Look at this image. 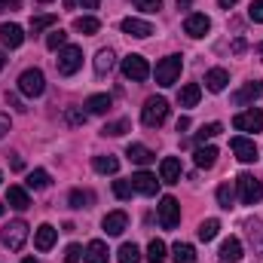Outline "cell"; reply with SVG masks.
<instances>
[{
	"mask_svg": "<svg viewBox=\"0 0 263 263\" xmlns=\"http://www.w3.org/2000/svg\"><path fill=\"white\" fill-rule=\"evenodd\" d=\"M132 190L135 193H141V196H156V190H159V181H156V175H150V172H138V175H132Z\"/></svg>",
	"mask_w": 263,
	"mask_h": 263,
	"instance_id": "12",
	"label": "cell"
},
{
	"mask_svg": "<svg viewBox=\"0 0 263 263\" xmlns=\"http://www.w3.org/2000/svg\"><path fill=\"white\" fill-rule=\"evenodd\" d=\"M233 126H236L239 132H254V135H257V132L263 129V114L257 110V107L242 110V114H236V117H233Z\"/></svg>",
	"mask_w": 263,
	"mask_h": 263,
	"instance_id": "11",
	"label": "cell"
},
{
	"mask_svg": "<svg viewBox=\"0 0 263 263\" xmlns=\"http://www.w3.org/2000/svg\"><path fill=\"white\" fill-rule=\"evenodd\" d=\"M55 67H59L62 77H73V73L83 67V49H80V46H65V49H59Z\"/></svg>",
	"mask_w": 263,
	"mask_h": 263,
	"instance_id": "4",
	"label": "cell"
},
{
	"mask_svg": "<svg viewBox=\"0 0 263 263\" xmlns=\"http://www.w3.org/2000/svg\"><path fill=\"white\" fill-rule=\"evenodd\" d=\"M233 202H236V190L230 184H220L217 187V205L220 208H233Z\"/></svg>",
	"mask_w": 263,
	"mask_h": 263,
	"instance_id": "36",
	"label": "cell"
},
{
	"mask_svg": "<svg viewBox=\"0 0 263 263\" xmlns=\"http://www.w3.org/2000/svg\"><path fill=\"white\" fill-rule=\"evenodd\" d=\"M181 67H184V59L181 55H168L156 65V83L159 86H175L178 77H181Z\"/></svg>",
	"mask_w": 263,
	"mask_h": 263,
	"instance_id": "5",
	"label": "cell"
},
{
	"mask_svg": "<svg viewBox=\"0 0 263 263\" xmlns=\"http://www.w3.org/2000/svg\"><path fill=\"white\" fill-rule=\"evenodd\" d=\"M126 156H129L132 162H138V165H150V162L156 159V156H153V150H147L144 144H129Z\"/></svg>",
	"mask_w": 263,
	"mask_h": 263,
	"instance_id": "22",
	"label": "cell"
},
{
	"mask_svg": "<svg viewBox=\"0 0 263 263\" xmlns=\"http://www.w3.org/2000/svg\"><path fill=\"white\" fill-rule=\"evenodd\" d=\"M123 34H129V37H138V40H144V37H150L153 34V25L150 22H144V18H123Z\"/></svg>",
	"mask_w": 263,
	"mask_h": 263,
	"instance_id": "14",
	"label": "cell"
},
{
	"mask_svg": "<svg viewBox=\"0 0 263 263\" xmlns=\"http://www.w3.org/2000/svg\"><path fill=\"white\" fill-rule=\"evenodd\" d=\"M52 25H55V15H34L31 18V34H40V31H46Z\"/></svg>",
	"mask_w": 263,
	"mask_h": 263,
	"instance_id": "38",
	"label": "cell"
},
{
	"mask_svg": "<svg viewBox=\"0 0 263 263\" xmlns=\"http://www.w3.org/2000/svg\"><path fill=\"white\" fill-rule=\"evenodd\" d=\"M199 98H202V89H199V83H187V86L178 92V101H181V107H193V104H199Z\"/></svg>",
	"mask_w": 263,
	"mask_h": 263,
	"instance_id": "24",
	"label": "cell"
},
{
	"mask_svg": "<svg viewBox=\"0 0 263 263\" xmlns=\"http://www.w3.org/2000/svg\"><path fill=\"white\" fill-rule=\"evenodd\" d=\"M92 168H95L98 175H117V172H120V159H117V156H95V159H92Z\"/></svg>",
	"mask_w": 263,
	"mask_h": 263,
	"instance_id": "23",
	"label": "cell"
},
{
	"mask_svg": "<svg viewBox=\"0 0 263 263\" xmlns=\"http://www.w3.org/2000/svg\"><path fill=\"white\" fill-rule=\"evenodd\" d=\"M123 132H129V120H117V123H107L101 135H110V138H120Z\"/></svg>",
	"mask_w": 263,
	"mask_h": 263,
	"instance_id": "40",
	"label": "cell"
},
{
	"mask_svg": "<svg viewBox=\"0 0 263 263\" xmlns=\"http://www.w3.org/2000/svg\"><path fill=\"white\" fill-rule=\"evenodd\" d=\"M43 89H46V77H43L40 67H28V70L18 77V92H22L25 98H40Z\"/></svg>",
	"mask_w": 263,
	"mask_h": 263,
	"instance_id": "2",
	"label": "cell"
},
{
	"mask_svg": "<svg viewBox=\"0 0 263 263\" xmlns=\"http://www.w3.org/2000/svg\"><path fill=\"white\" fill-rule=\"evenodd\" d=\"M0 181H3V175H0Z\"/></svg>",
	"mask_w": 263,
	"mask_h": 263,
	"instance_id": "60",
	"label": "cell"
},
{
	"mask_svg": "<svg viewBox=\"0 0 263 263\" xmlns=\"http://www.w3.org/2000/svg\"><path fill=\"white\" fill-rule=\"evenodd\" d=\"M28 242V223L25 220H12L6 230H3V245L9 251H22V245Z\"/></svg>",
	"mask_w": 263,
	"mask_h": 263,
	"instance_id": "8",
	"label": "cell"
},
{
	"mask_svg": "<svg viewBox=\"0 0 263 263\" xmlns=\"http://www.w3.org/2000/svg\"><path fill=\"white\" fill-rule=\"evenodd\" d=\"M6 67V55H3V49H0V70Z\"/></svg>",
	"mask_w": 263,
	"mask_h": 263,
	"instance_id": "54",
	"label": "cell"
},
{
	"mask_svg": "<svg viewBox=\"0 0 263 263\" xmlns=\"http://www.w3.org/2000/svg\"><path fill=\"white\" fill-rule=\"evenodd\" d=\"M159 181L162 184H178L181 181V159L178 156H165L159 162Z\"/></svg>",
	"mask_w": 263,
	"mask_h": 263,
	"instance_id": "13",
	"label": "cell"
},
{
	"mask_svg": "<svg viewBox=\"0 0 263 263\" xmlns=\"http://www.w3.org/2000/svg\"><path fill=\"white\" fill-rule=\"evenodd\" d=\"M227 83H230V73H227L223 67H214V70L205 73V89H208V92H223Z\"/></svg>",
	"mask_w": 263,
	"mask_h": 263,
	"instance_id": "20",
	"label": "cell"
},
{
	"mask_svg": "<svg viewBox=\"0 0 263 263\" xmlns=\"http://www.w3.org/2000/svg\"><path fill=\"white\" fill-rule=\"evenodd\" d=\"M193 156H196L199 168H211V165L217 162V147H211V144H208V147H196V153H193Z\"/></svg>",
	"mask_w": 263,
	"mask_h": 263,
	"instance_id": "27",
	"label": "cell"
},
{
	"mask_svg": "<svg viewBox=\"0 0 263 263\" xmlns=\"http://www.w3.org/2000/svg\"><path fill=\"white\" fill-rule=\"evenodd\" d=\"M123 77L132 80V83H144V80L150 77V65H147V59L138 55V52L126 55V59H123Z\"/></svg>",
	"mask_w": 263,
	"mask_h": 263,
	"instance_id": "7",
	"label": "cell"
},
{
	"mask_svg": "<svg viewBox=\"0 0 263 263\" xmlns=\"http://www.w3.org/2000/svg\"><path fill=\"white\" fill-rule=\"evenodd\" d=\"M6 104H9V107H15V110H28V107H22V101H18L15 95H9V92H6Z\"/></svg>",
	"mask_w": 263,
	"mask_h": 263,
	"instance_id": "47",
	"label": "cell"
},
{
	"mask_svg": "<svg viewBox=\"0 0 263 263\" xmlns=\"http://www.w3.org/2000/svg\"><path fill=\"white\" fill-rule=\"evenodd\" d=\"M220 260L223 263H239L242 260V242H239L236 236L223 239V245H220Z\"/></svg>",
	"mask_w": 263,
	"mask_h": 263,
	"instance_id": "18",
	"label": "cell"
},
{
	"mask_svg": "<svg viewBox=\"0 0 263 263\" xmlns=\"http://www.w3.org/2000/svg\"><path fill=\"white\" fill-rule=\"evenodd\" d=\"M254 52H257V55L263 59V43H257V46H254Z\"/></svg>",
	"mask_w": 263,
	"mask_h": 263,
	"instance_id": "55",
	"label": "cell"
},
{
	"mask_svg": "<svg viewBox=\"0 0 263 263\" xmlns=\"http://www.w3.org/2000/svg\"><path fill=\"white\" fill-rule=\"evenodd\" d=\"M132 3L144 12H159V6H162V0H132Z\"/></svg>",
	"mask_w": 263,
	"mask_h": 263,
	"instance_id": "43",
	"label": "cell"
},
{
	"mask_svg": "<svg viewBox=\"0 0 263 263\" xmlns=\"http://www.w3.org/2000/svg\"><path fill=\"white\" fill-rule=\"evenodd\" d=\"M77 3H80L83 9H98V3H101V0H77Z\"/></svg>",
	"mask_w": 263,
	"mask_h": 263,
	"instance_id": "50",
	"label": "cell"
},
{
	"mask_svg": "<svg viewBox=\"0 0 263 263\" xmlns=\"http://www.w3.org/2000/svg\"><path fill=\"white\" fill-rule=\"evenodd\" d=\"M6 202H9L12 208H18V211H25V208L31 205V199H28V190H25V187H9V190H6Z\"/></svg>",
	"mask_w": 263,
	"mask_h": 263,
	"instance_id": "25",
	"label": "cell"
},
{
	"mask_svg": "<svg viewBox=\"0 0 263 263\" xmlns=\"http://www.w3.org/2000/svg\"><path fill=\"white\" fill-rule=\"evenodd\" d=\"M117 260H120V263H141V248H138L135 242H126V245L120 248Z\"/></svg>",
	"mask_w": 263,
	"mask_h": 263,
	"instance_id": "33",
	"label": "cell"
},
{
	"mask_svg": "<svg viewBox=\"0 0 263 263\" xmlns=\"http://www.w3.org/2000/svg\"><path fill=\"white\" fill-rule=\"evenodd\" d=\"M22 6V0H0V12H6V9H18Z\"/></svg>",
	"mask_w": 263,
	"mask_h": 263,
	"instance_id": "46",
	"label": "cell"
},
{
	"mask_svg": "<svg viewBox=\"0 0 263 263\" xmlns=\"http://www.w3.org/2000/svg\"><path fill=\"white\" fill-rule=\"evenodd\" d=\"M22 263H40V260H37V257H25Z\"/></svg>",
	"mask_w": 263,
	"mask_h": 263,
	"instance_id": "57",
	"label": "cell"
},
{
	"mask_svg": "<svg viewBox=\"0 0 263 263\" xmlns=\"http://www.w3.org/2000/svg\"><path fill=\"white\" fill-rule=\"evenodd\" d=\"M245 49H248V43H245L242 37H239V40H233V52H236V55H239V52H245Z\"/></svg>",
	"mask_w": 263,
	"mask_h": 263,
	"instance_id": "48",
	"label": "cell"
},
{
	"mask_svg": "<svg viewBox=\"0 0 263 263\" xmlns=\"http://www.w3.org/2000/svg\"><path fill=\"white\" fill-rule=\"evenodd\" d=\"M65 46H67V34L62 31V28H59V31H52V34L46 37V49H52V52H55V49H65Z\"/></svg>",
	"mask_w": 263,
	"mask_h": 263,
	"instance_id": "37",
	"label": "cell"
},
{
	"mask_svg": "<svg viewBox=\"0 0 263 263\" xmlns=\"http://www.w3.org/2000/svg\"><path fill=\"white\" fill-rule=\"evenodd\" d=\"M92 193L89 190H70V196H67V202H70V208H89L92 205Z\"/></svg>",
	"mask_w": 263,
	"mask_h": 263,
	"instance_id": "35",
	"label": "cell"
},
{
	"mask_svg": "<svg viewBox=\"0 0 263 263\" xmlns=\"http://www.w3.org/2000/svg\"><path fill=\"white\" fill-rule=\"evenodd\" d=\"M110 67H114V52H110V49H101V52L95 55V73L104 77Z\"/></svg>",
	"mask_w": 263,
	"mask_h": 263,
	"instance_id": "34",
	"label": "cell"
},
{
	"mask_svg": "<svg viewBox=\"0 0 263 263\" xmlns=\"http://www.w3.org/2000/svg\"><path fill=\"white\" fill-rule=\"evenodd\" d=\"M65 6H67V9H73V6H77V0H65Z\"/></svg>",
	"mask_w": 263,
	"mask_h": 263,
	"instance_id": "56",
	"label": "cell"
},
{
	"mask_svg": "<svg viewBox=\"0 0 263 263\" xmlns=\"http://www.w3.org/2000/svg\"><path fill=\"white\" fill-rule=\"evenodd\" d=\"M73 31H80V34H98L101 22L92 18V15H80V18H73Z\"/></svg>",
	"mask_w": 263,
	"mask_h": 263,
	"instance_id": "28",
	"label": "cell"
},
{
	"mask_svg": "<svg viewBox=\"0 0 263 263\" xmlns=\"http://www.w3.org/2000/svg\"><path fill=\"white\" fill-rule=\"evenodd\" d=\"M230 147H233V153H236V159H239V162H257V159H260L257 144H254L251 138H245V135L233 138V141H230Z\"/></svg>",
	"mask_w": 263,
	"mask_h": 263,
	"instance_id": "9",
	"label": "cell"
},
{
	"mask_svg": "<svg viewBox=\"0 0 263 263\" xmlns=\"http://www.w3.org/2000/svg\"><path fill=\"white\" fill-rule=\"evenodd\" d=\"M6 132H9V117H6V114H0V138H3Z\"/></svg>",
	"mask_w": 263,
	"mask_h": 263,
	"instance_id": "49",
	"label": "cell"
},
{
	"mask_svg": "<svg viewBox=\"0 0 263 263\" xmlns=\"http://www.w3.org/2000/svg\"><path fill=\"white\" fill-rule=\"evenodd\" d=\"M208 31H211V18H208L205 12H190V15L184 18V34H187V37L199 40V37H205Z\"/></svg>",
	"mask_w": 263,
	"mask_h": 263,
	"instance_id": "10",
	"label": "cell"
},
{
	"mask_svg": "<svg viewBox=\"0 0 263 263\" xmlns=\"http://www.w3.org/2000/svg\"><path fill=\"white\" fill-rule=\"evenodd\" d=\"M248 18H251V22H257V25H263V0H254V3H251Z\"/></svg>",
	"mask_w": 263,
	"mask_h": 263,
	"instance_id": "44",
	"label": "cell"
},
{
	"mask_svg": "<svg viewBox=\"0 0 263 263\" xmlns=\"http://www.w3.org/2000/svg\"><path fill=\"white\" fill-rule=\"evenodd\" d=\"M217 3H220L223 9H233V6H236V0H217Z\"/></svg>",
	"mask_w": 263,
	"mask_h": 263,
	"instance_id": "52",
	"label": "cell"
},
{
	"mask_svg": "<svg viewBox=\"0 0 263 263\" xmlns=\"http://www.w3.org/2000/svg\"><path fill=\"white\" fill-rule=\"evenodd\" d=\"M83 254H86V251H83L80 245H67V248H65V263H80Z\"/></svg>",
	"mask_w": 263,
	"mask_h": 263,
	"instance_id": "42",
	"label": "cell"
},
{
	"mask_svg": "<svg viewBox=\"0 0 263 263\" xmlns=\"http://www.w3.org/2000/svg\"><path fill=\"white\" fill-rule=\"evenodd\" d=\"M110 104H114V101H110V95H92V98L86 101L89 114H98V117H101V114H107V110H110Z\"/></svg>",
	"mask_w": 263,
	"mask_h": 263,
	"instance_id": "31",
	"label": "cell"
},
{
	"mask_svg": "<svg viewBox=\"0 0 263 263\" xmlns=\"http://www.w3.org/2000/svg\"><path fill=\"white\" fill-rule=\"evenodd\" d=\"M236 187H239V199H242L245 205H257L263 199V181L254 178V175H248V172H242V175L236 178Z\"/></svg>",
	"mask_w": 263,
	"mask_h": 263,
	"instance_id": "3",
	"label": "cell"
},
{
	"mask_svg": "<svg viewBox=\"0 0 263 263\" xmlns=\"http://www.w3.org/2000/svg\"><path fill=\"white\" fill-rule=\"evenodd\" d=\"M190 129V117H181V120H178V132H187Z\"/></svg>",
	"mask_w": 263,
	"mask_h": 263,
	"instance_id": "51",
	"label": "cell"
},
{
	"mask_svg": "<svg viewBox=\"0 0 263 263\" xmlns=\"http://www.w3.org/2000/svg\"><path fill=\"white\" fill-rule=\"evenodd\" d=\"M0 40H3V46L18 49V46L25 43V31H22L18 25H3V28H0Z\"/></svg>",
	"mask_w": 263,
	"mask_h": 263,
	"instance_id": "19",
	"label": "cell"
},
{
	"mask_svg": "<svg viewBox=\"0 0 263 263\" xmlns=\"http://www.w3.org/2000/svg\"><path fill=\"white\" fill-rule=\"evenodd\" d=\"M220 132H223L220 123H208V126H202V129L196 132V141H199V144H205L208 138H214V135H220Z\"/></svg>",
	"mask_w": 263,
	"mask_h": 263,
	"instance_id": "39",
	"label": "cell"
},
{
	"mask_svg": "<svg viewBox=\"0 0 263 263\" xmlns=\"http://www.w3.org/2000/svg\"><path fill=\"white\" fill-rule=\"evenodd\" d=\"M67 123H70V126H83V123H86V114L77 110V107H70V110H67Z\"/></svg>",
	"mask_w": 263,
	"mask_h": 263,
	"instance_id": "45",
	"label": "cell"
},
{
	"mask_svg": "<svg viewBox=\"0 0 263 263\" xmlns=\"http://www.w3.org/2000/svg\"><path fill=\"white\" fill-rule=\"evenodd\" d=\"M168 120V101L165 98H147L144 101V107H141V123L147 126V129H156V126H162Z\"/></svg>",
	"mask_w": 263,
	"mask_h": 263,
	"instance_id": "1",
	"label": "cell"
},
{
	"mask_svg": "<svg viewBox=\"0 0 263 263\" xmlns=\"http://www.w3.org/2000/svg\"><path fill=\"white\" fill-rule=\"evenodd\" d=\"M172 260L175 263H196V248L187 245V242H178V245L172 248Z\"/></svg>",
	"mask_w": 263,
	"mask_h": 263,
	"instance_id": "26",
	"label": "cell"
},
{
	"mask_svg": "<svg viewBox=\"0 0 263 263\" xmlns=\"http://www.w3.org/2000/svg\"><path fill=\"white\" fill-rule=\"evenodd\" d=\"M101 227H104L107 236H120V233L129 227V214H126V211H110V214L101 220Z\"/></svg>",
	"mask_w": 263,
	"mask_h": 263,
	"instance_id": "15",
	"label": "cell"
},
{
	"mask_svg": "<svg viewBox=\"0 0 263 263\" xmlns=\"http://www.w3.org/2000/svg\"><path fill=\"white\" fill-rule=\"evenodd\" d=\"M107 254H110L107 245H104L101 239H92V242L86 245V254H83V257H86V263H107Z\"/></svg>",
	"mask_w": 263,
	"mask_h": 263,
	"instance_id": "21",
	"label": "cell"
},
{
	"mask_svg": "<svg viewBox=\"0 0 263 263\" xmlns=\"http://www.w3.org/2000/svg\"><path fill=\"white\" fill-rule=\"evenodd\" d=\"M165 251H168L165 242H162V239H153V242L147 245V260L150 263H165Z\"/></svg>",
	"mask_w": 263,
	"mask_h": 263,
	"instance_id": "32",
	"label": "cell"
},
{
	"mask_svg": "<svg viewBox=\"0 0 263 263\" xmlns=\"http://www.w3.org/2000/svg\"><path fill=\"white\" fill-rule=\"evenodd\" d=\"M37 3H49V0H37Z\"/></svg>",
	"mask_w": 263,
	"mask_h": 263,
	"instance_id": "59",
	"label": "cell"
},
{
	"mask_svg": "<svg viewBox=\"0 0 263 263\" xmlns=\"http://www.w3.org/2000/svg\"><path fill=\"white\" fill-rule=\"evenodd\" d=\"M217 233H220V220H217V217H208V220L199 223V239H202V242L217 239Z\"/></svg>",
	"mask_w": 263,
	"mask_h": 263,
	"instance_id": "30",
	"label": "cell"
},
{
	"mask_svg": "<svg viewBox=\"0 0 263 263\" xmlns=\"http://www.w3.org/2000/svg\"><path fill=\"white\" fill-rule=\"evenodd\" d=\"M132 193L135 190H132L129 181H114V196L117 199H132Z\"/></svg>",
	"mask_w": 263,
	"mask_h": 263,
	"instance_id": "41",
	"label": "cell"
},
{
	"mask_svg": "<svg viewBox=\"0 0 263 263\" xmlns=\"http://www.w3.org/2000/svg\"><path fill=\"white\" fill-rule=\"evenodd\" d=\"M156 214H159V223L162 230H175L181 223V205L175 196H162V202L156 205Z\"/></svg>",
	"mask_w": 263,
	"mask_h": 263,
	"instance_id": "6",
	"label": "cell"
},
{
	"mask_svg": "<svg viewBox=\"0 0 263 263\" xmlns=\"http://www.w3.org/2000/svg\"><path fill=\"white\" fill-rule=\"evenodd\" d=\"M190 3L193 0H178V9H190Z\"/></svg>",
	"mask_w": 263,
	"mask_h": 263,
	"instance_id": "53",
	"label": "cell"
},
{
	"mask_svg": "<svg viewBox=\"0 0 263 263\" xmlns=\"http://www.w3.org/2000/svg\"><path fill=\"white\" fill-rule=\"evenodd\" d=\"M55 236H59V230H55L52 223H40L37 233H34V245H37V251H49V248L55 245Z\"/></svg>",
	"mask_w": 263,
	"mask_h": 263,
	"instance_id": "16",
	"label": "cell"
},
{
	"mask_svg": "<svg viewBox=\"0 0 263 263\" xmlns=\"http://www.w3.org/2000/svg\"><path fill=\"white\" fill-rule=\"evenodd\" d=\"M260 95H263V83L254 80V83H245V86L233 95V104H248V101H257Z\"/></svg>",
	"mask_w": 263,
	"mask_h": 263,
	"instance_id": "17",
	"label": "cell"
},
{
	"mask_svg": "<svg viewBox=\"0 0 263 263\" xmlns=\"http://www.w3.org/2000/svg\"><path fill=\"white\" fill-rule=\"evenodd\" d=\"M3 211H6V205H3V202H0V214H3Z\"/></svg>",
	"mask_w": 263,
	"mask_h": 263,
	"instance_id": "58",
	"label": "cell"
},
{
	"mask_svg": "<svg viewBox=\"0 0 263 263\" xmlns=\"http://www.w3.org/2000/svg\"><path fill=\"white\" fill-rule=\"evenodd\" d=\"M49 184H52V178H49L46 168H34V172L28 175V187H31V190H46Z\"/></svg>",
	"mask_w": 263,
	"mask_h": 263,
	"instance_id": "29",
	"label": "cell"
}]
</instances>
